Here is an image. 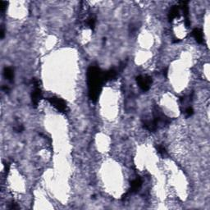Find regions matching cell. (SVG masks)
Instances as JSON below:
<instances>
[{"instance_id":"cell-4","label":"cell","mask_w":210,"mask_h":210,"mask_svg":"<svg viewBox=\"0 0 210 210\" xmlns=\"http://www.w3.org/2000/svg\"><path fill=\"white\" fill-rule=\"evenodd\" d=\"M42 98V93H41V90L39 87H35L34 90L32 92L31 94V100H32V103L34 105V108H36L39 103H40V100Z\"/></svg>"},{"instance_id":"cell-3","label":"cell","mask_w":210,"mask_h":210,"mask_svg":"<svg viewBox=\"0 0 210 210\" xmlns=\"http://www.w3.org/2000/svg\"><path fill=\"white\" fill-rule=\"evenodd\" d=\"M137 83L140 88L143 90H149L151 86V84H152V79L151 77H148V76H139L136 78Z\"/></svg>"},{"instance_id":"cell-7","label":"cell","mask_w":210,"mask_h":210,"mask_svg":"<svg viewBox=\"0 0 210 210\" xmlns=\"http://www.w3.org/2000/svg\"><path fill=\"white\" fill-rule=\"evenodd\" d=\"M142 185V182L140 178H136L134 180L133 182H131V192H136L137 190H139L140 186Z\"/></svg>"},{"instance_id":"cell-11","label":"cell","mask_w":210,"mask_h":210,"mask_svg":"<svg viewBox=\"0 0 210 210\" xmlns=\"http://www.w3.org/2000/svg\"><path fill=\"white\" fill-rule=\"evenodd\" d=\"M185 114H186V116H192V115L194 114L193 108H190V107H189V108H186V110H185Z\"/></svg>"},{"instance_id":"cell-10","label":"cell","mask_w":210,"mask_h":210,"mask_svg":"<svg viewBox=\"0 0 210 210\" xmlns=\"http://www.w3.org/2000/svg\"><path fill=\"white\" fill-rule=\"evenodd\" d=\"M158 152H159L161 155H166L167 154V151H166V149L162 146H159L158 147Z\"/></svg>"},{"instance_id":"cell-12","label":"cell","mask_w":210,"mask_h":210,"mask_svg":"<svg viewBox=\"0 0 210 210\" xmlns=\"http://www.w3.org/2000/svg\"><path fill=\"white\" fill-rule=\"evenodd\" d=\"M6 5H7V3L4 2V1H0V8L2 11H4V9L6 8Z\"/></svg>"},{"instance_id":"cell-13","label":"cell","mask_w":210,"mask_h":210,"mask_svg":"<svg viewBox=\"0 0 210 210\" xmlns=\"http://www.w3.org/2000/svg\"><path fill=\"white\" fill-rule=\"evenodd\" d=\"M3 36H4V31H3V29L2 28L1 29V38H3Z\"/></svg>"},{"instance_id":"cell-2","label":"cell","mask_w":210,"mask_h":210,"mask_svg":"<svg viewBox=\"0 0 210 210\" xmlns=\"http://www.w3.org/2000/svg\"><path fill=\"white\" fill-rule=\"evenodd\" d=\"M48 102L50 103L54 107L57 108V110L64 113L67 111V105L64 100H63L60 98H57V97H51L48 99Z\"/></svg>"},{"instance_id":"cell-1","label":"cell","mask_w":210,"mask_h":210,"mask_svg":"<svg viewBox=\"0 0 210 210\" xmlns=\"http://www.w3.org/2000/svg\"><path fill=\"white\" fill-rule=\"evenodd\" d=\"M103 80H105L104 74L101 72L100 68H98L97 67H90L89 68V91H90V97L92 100H96L99 96Z\"/></svg>"},{"instance_id":"cell-5","label":"cell","mask_w":210,"mask_h":210,"mask_svg":"<svg viewBox=\"0 0 210 210\" xmlns=\"http://www.w3.org/2000/svg\"><path fill=\"white\" fill-rule=\"evenodd\" d=\"M192 35L195 38V40L199 44H202V43L204 42V35H203V32H202L200 29H194L193 31H192Z\"/></svg>"},{"instance_id":"cell-6","label":"cell","mask_w":210,"mask_h":210,"mask_svg":"<svg viewBox=\"0 0 210 210\" xmlns=\"http://www.w3.org/2000/svg\"><path fill=\"white\" fill-rule=\"evenodd\" d=\"M179 11H180V8L177 6H173L172 8H171L170 11H169V14H168V18L169 20L172 21L173 19L176 18V17L179 16Z\"/></svg>"},{"instance_id":"cell-8","label":"cell","mask_w":210,"mask_h":210,"mask_svg":"<svg viewBox=\"0 0 210 210\" xmlns=\"http://www.w3.org/2000/svg\"><path fill=\"white\" fill-rule=\"evenodd\" d=\"M3 73H4V77L8 80H11L14 77V72H13V70L11 67H5Z\"/></svg>"},{"instance_id":"cell-9","label":"cell","mask_w":210,"mask_h":210,"mask_svg":"<svg viewBox=\"0 0 210 210\" xmlns=\"http://www.w3.org/2000/svg\"><path fill=\"white\" fill-rule=\"evenodd\" d=\"M87 25H88V26H90L91 29L94 28V26H95V19H94V17L89 18L88 20H87Z\"/></svg>"}]
</instances>
